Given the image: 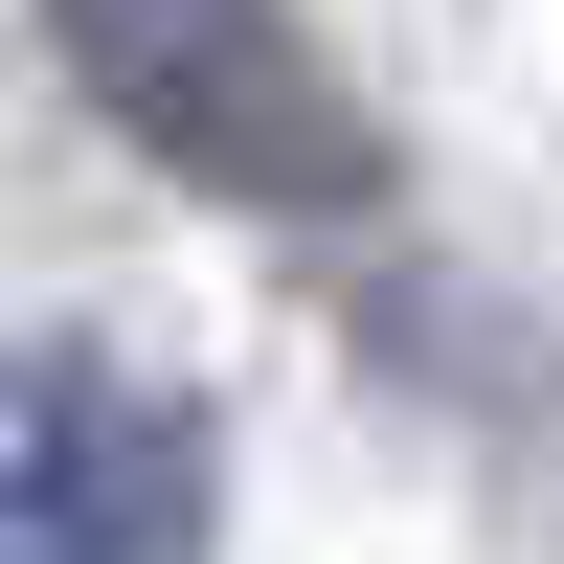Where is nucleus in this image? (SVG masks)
<instances>
[{
    "label": "nucleus",
    "mask_w": 564,
    "mask_h": 564,
    "mask_svg": "<svg viewBox=\"0 0 564 564\" xmlns=\"http://www.w3.org/2000/svg\"><path fill=\"white\" fill-rule=\"evenodd\" d=\"M45 23H68V90L135 135V159H181L204 204L339 226L361 181H384V135H361V90L316 68L294 0H45Z\"/></svg>",
    "instance_id": "obj_1"
},
{
    "label": "nucleus",
    "mask_w": 564,
    "mask_h": 564,
    "mask_svg": "<svg viewBox=\"0 0 564 564\" xmlns=\"http://www.w3.org/2000/svg\"><path fill=\"white\" fill-rule=\"evenodd\" d=\"M0 564H204V406L135 361H0Z\"/></svg>",
    "instance_id": "obj_2"
}]
</instances>
